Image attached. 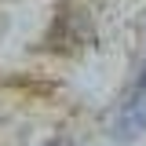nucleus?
I'll use <instances>...</instances> for the list:
<instances>
[{"instance_id":"1","label":"nucleus","mask_w":146,"mask_h":146,"mask_svg":"<svg viewBox=\"0 0 146 146\" xmlns=\"http://www.w3.org/2000/svg\"><path fill=\"white\" fill-rule=\"evenodd\" d=\"M48 146H73V143H70V139H51Z\"/></svg>"}]
</instances>
